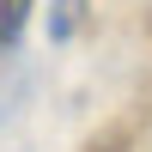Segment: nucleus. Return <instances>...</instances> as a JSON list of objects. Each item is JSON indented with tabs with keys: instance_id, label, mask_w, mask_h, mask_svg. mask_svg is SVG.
<instances>
[{
	"instance_id": "obj_1",
	"label": "nucleus",
	"mask_w": 152,
	"mask_h": 152,
	"mask_svg": "<svg viewBox=\"0 0 152 152\" xmlns=\"http://www.w3.org/2000/svg\"><path fill=\"white\" fill-rule=\"evenodd\" d=\"M85 0H49V12H43V31H49V43H73L79 37V24H85Z\"/></svg>"
},
{
	"instance_id": "obj_2",
	"label": "nucleus",
	"mask_w": 152,
	"mask_h": 152,
	"mask_svg": "<svg viewBox=\"0 0 152 152\" xmlns=\"http://www.w3.org/2000/svg\"><path fill=\"white\" fill-rule=\"evenodd\" d=\"M24 18H31V0H0V49H6V43H18Z\"/></svg>"
}]
</instances>
